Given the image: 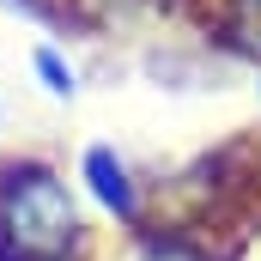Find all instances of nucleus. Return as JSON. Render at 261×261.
<instances>
[{"label": "nucleus", "instance_id": "1", "mask_svg": "<svg viewBox=\"0 0 261 261\" xmlns=\"http://www.w3.org/2000/svg\"><path fill=\"white\" fill-rule=\"evenodd\" d=\"M0 237L18 261H67V249L79 243V206L55 170L12 164L0 176Z\"/></svg>", "mask_w": 261, "mask_h": 261}, {"label": "nucleus", "instance_id": "3", "mask_svg": "<svg viewBox=\"0 0 261 261\" xmlns=\"http://www.w3.org/2000/svg\"><path fill=\"white\" fill-rule=\"evenodd\" d=\"M225 37L243 49V55H261V0H225Z\"/></svg>", "mask_w": 261, "mask_h": 261}, {"label": "nucleus", "instance_id": "4", "mask_svg": "<svg viewBox=\"0 0 261 261\" xmlns=\"http://www.w3.org/2000/svg\"><path fill=\"white\" fill-rule=\"evenodd\" d=\"M37 73H43V85H49L55 97H67V91H73V67H67L55 49H37Z\"/></svg>", "mask_w": 261, "mask_h": 261}, {"label": "nucleus", "instance_id": "2", "mask_svg": "<svg viewBox=\"0 0 261 261\" xmlns=\"http://www.w3.org/2000/svg\"><path fill=\"white\" fill-rule=\"evenodd\" d=\"M85 176H91V189L103 195V206H116L122 219L134 213V189H128V170H122V158H116V152H103V146H97V152L85 158Z\"/></svg>", "mask_w": 261, "mask_h": 261}, {"label": "nucleus", "instance_id": "5", "mask_svg": "<svg viewBox=\"0 0 261 261\" xmlns=\"http://www.w3.org/2000/svg\"><path fill=\"white\" fill-rule=\"evenodd\" d=\"M146 261H189V255H176V249H164V255H146Z\"/></svg>", "mask_w": 261, "mask_h": 261}]
</instances>
